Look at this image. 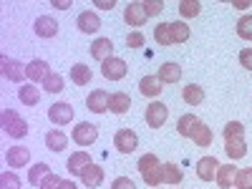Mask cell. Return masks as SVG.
I'll return each instance as SVG.
<instances>
[{
  "label": "cell",
  "instance_id": "obj_1",
  "mask_svg": "<svg viewBox=\"0 0 252 189\" xmlns=\"http://www.w3.org/2000/svg\"><path fill=\"white\" fill-rule=\"evenodd\" d=\"M136 166H139V172H141V179L149 184V187L164 184V179H161V161L157 159V154H144Z\"/></svg>",
  "mask_w": 252,
  "mask_h": 189
},
{
  "label": "cell",
  "instance_id": "obj_2",
  "mask_svg": "<svg viewBox=\"0 0 252 189\" xmlns=\"http://www.w3.org/2000/svg\"><path fill=\"white\" fill-rule=\"evenodd\" d=\"M0 124H3V131L13 139H23L28 136V121L20 116L15 109H5L3 116H0Z\"/></svg>",
  "mask_w": 252,
  "mask_h": 189
},
{
  "label": "cell",
  "instance_id": "obj_3",
  "mask_svg": "<svg viewBox=\"0 0 252 189\" xmlns=\"http://www.w3.org/2000/svg\"><path fill=\"white\" fill-rule=\"evenodd\" d=\"M144 119H146V124H149L152 129H161V126L166 124V119H169V106L161 103V101H152L149 109H146V114H144Z\"/></svg>",
  "mask_w": 252,
  "mask_h": 189
},
{
  "label": "cell",
  "instance_id": "obj_4",
  "mask_svg": "<svg viewBox=\"0 0 252 189\" xmlns=\"http://www.w3.org/2000/svg\"><path fill=\"white\" fill-rule=\"evenodd\" d=\"M101 73H103V78H109V81H121L126 73H129V66H126L124 58L111 56V58H106L101 63Z\"/></svg>",
  "mask_w": 252,
  "mask_h": 189
},
{
  "label": "cell",
  "instance_id": "obj_5",
  "mask_svg": "<svg viewBox=\"0 0 252 189\" xmlns=\"http://www.w3.org/2000/svg\"><path fill=\"white\" fill-rule=\"evenodd\" d=\"M73 106L68 101H58V103H53V106L48 109V119H51V124H56V126H66V124H71L73 121Z\"/></svg>",
  "mask_w": 252,
  "mask_h": 189
},
{
  "label": "cell",
  "instance_id": "obj_6",
  "mask_svg": "<svg viewBox=\"0 0 252 189\" xmlns=\"http://www.w3.org/2000/svg\"><path fill=\"white\" fill-rule=\"evenodd\" d=\"M71 139H73L78 146H91V144L98 139V126H94V124H89V121H81L76 129H73Z\"/></svg>",
  "mask_w": 252,
  "mask_h": 189
},
{
  "label": "cell",
  "instance_id": "obj_7",
  "mask_svg": "<svg viewBox=\"0 0 252 189\" xmlns=\"http://www.w3.org/2000/svg\"><path fill=\"white\" fill-rule=\"evenodd\" d=\"M114 146L121 152V154H131L136 146H139V136L134 129H119L116 136H114Z\"/></svg>",
  "mask_w": 252,
  "mask_h": 189
},
{
  "label": "cell",
  "instance_id": "obj_8",
  "mask_svg": "<svg viewBox=\"0 0 252 189\" xmlns=\"http://www.w3.org/2000/svg\"><path fill=\"white\" fill-rule=\"evenodd\" d=\"M0 66H3V76H5L8 81H13V83H20L23 78H28V76H26V66H23L20 61H15V58L3 56V58H0Z\"/></svg>",
  "mask_w": 252,
  "mask_h": 189
},
{
  "label": "cell",
  "instance_id": "obj_9",
  "mask_svg": "<svg viewBox=\"0 0 252 189\" xmlns=\"http://www.w3.org/2000/svg\"><path fill=\"white\" fill-rule=\"evenodd\" d=\"M109 101H111V94L103 91V89H98V91H91V94H89L86 106H89V111H94V114H106V111H109Z\"/></svg>",
  "mask_w": 252,
  "mask_h": 189
},
{
  "label": "cell",
  "instance_id": "obj_10",
  "mask_svg": "<svg viewBox=\"0 0 252 189\" xmlns=\"http://www.w3.org/2000/svg\"><path fill=\"white\" fill-rule=\"evenodd\" d=\"M146 10H144V3H129L124 8V20L129 23L131 28H141L144 23H146Z\"/></svg>",
  "mask_w": 252,
  "mask_h": 189
},
{
  "label": "cell",
  "instance_id": "obj_11",
  "mask_svg": "<svg viewBox=\"0 0 252 189\" xmlns=\"http://www.w3.org/2000/svg\"><path fill=\"white\" fill-rule=\"evenodd\" d=\"M5 161H8L10 169H23L31 161V149H26V146H10L8 154H5Z\"/></svg>",
  "mask_w": 252,
  "mask_h": 189
},
{
  "label": "cell",
  "instance_id": "obj_12",
  "mask_svg": "<svg viewBox=\"0 0 252 189\" xmlns=\"http://www.w3.org/2000/svg\"><path fill=\"white\" fill-rule=\"evenodd\" d=\"M217 169H220V161H217L215 157H202V159L197 161V177H199L202 182H215Z\"/></svg>",
  "mask_w": 252,
  "mask_h": 189
},
{
  "label": "cell",
  "instance_id": "obj_13",
  "mask_svg": "<svg viewBox=\"0 0 252 189\" xmlns=\"http://www.w3.org/2000/svg\"><path fill=\"white\" fill-rule=\"evenodd\" d=\"M33 31L38 38H56L58 33V23L51 18V15H38L35 23H33Z\"/></svg>",
  "mask_w": 252,
  "mask_h": 189
},
{
  "label": "cell",
  "instance_id": "obj_14",
  "mask_svg": "<svg viewBox=\"0 0 252 189\" xmlns=\"http://www.w3.org/2000/svg\"><path fill=\"white\" fill-rule=\"evenodd\" d=\"M89 51H91V58H96V61L103 63L106 58L114 56V43H111V38H96Z\"/></svg>",
  "mask_w": 252,
  "mask_h": 189
},
{
  "label": "cell",
  "instance_id": "obj_15",
  "mask_svg": "<svg viewBox=\"0 0 252 189\" xmlns=\"http://www.w3.org/2000/svg\"><path fill=\"white\" fill-rule=\"evenodd\" d=\"M51 73V68H48V63L43 61V58H35V61H31L28 66H26V76L31 78V83H43V78Z\"/></svg>",
  "mask_w": 252,
  "mask_h": 189
},
{
  "label": "cell",
  "instance_id": "obj_16",
  "mask_svg": "<svg viewBox=\"0 0 252 189\" xmlns=\"http://www.w3.org/2000/svg\"><path fill=\"white\" fill-rule=\"evenodd\" d=\"M76 23H78V31L81 33H98L101 31V18L96 13H91V10H83L78 15Z\"/></svg>",
  "mask_w": 252,
  "mask_h": 189
},
{
  "label": "cell",
  "instance_id": "obj_17",
  "mask_svg": "<svg viewBox=\"0 0 252 189\" xmlns=\"http://www.w3.org/2000/svg\"><path fill=\"white\" fill-rule=\"evenodd\" d=\"M164 83L159 81V76H144L141 81H139V91L146 96V98H157V96H161V89Z\"/></svg>",
  "mask_w": 252,
  "mask_h": 189
},
{
  "label": "cell",
  "instance_id": "obj_18",
  "mask_svg": "<svg viewBox=\"0 0 252 189\" xmlns=\"http://www.w3.org/2000/svg\"><path fill=\"white\" fill-rule=\"evenodd\" d=\"M81 182L86 184L89 189H96V187H101L103 184V169L98 164H89L86 169L81 172Z\"/></svg>",
  "mask_w": 252,
  "mask_h": 189
},
{
  "label": "cell",
  "instance_id": "obj_19",
  "mask_svg": "<svg viewBox=\"0 0 252 189\" xmlns=\"http://www.w3.org/2000/svg\"><path fill=\"white\" fill-rule=\"evenodd\" d=\"M89 164H94V161H91V154L81 149V152L71 154V159H68V164H66V166H68V172H71L73 177H81V172L86 169Z\"/></svg>",
  "mask_w": 252,
  "mask_h": 189
},
{
  "label": "cell",
  "instance_id": "obj_20",
  "mask_svg": "<svg viewBox=\"0 0 252 189\" xmlns=\"http://www.w3.org/2000/svg\"><path fill=\"white\" fill-rule=\"evenodd\" d=\"M235 177H237V166H232V164H220V169H217V177H215V182H217L222 189H232V184H235Z\"/></svg>",
  "mask_w": 252,
  "mask_h": 189
},
{
  "label": "cell",
  "instance_id": "obj_21",
  "mask_svg": "<svg viewBox=\"0 0 252 189\" xmlns=\"http://www.w3.org/2000/svg\"><path fill=\"white\" fill-rule=\"evenodd\" d=\"M192 141H194L197 146H202V149H207V146H212L215 134H212V129H209L204 121H199V124H197V129L192 131Z\"/></svg>",
  "mask_w": 252,
  "mask_h": 189
},
{
  "label": "cell",
  "instance_id": "obj_22",
  "mask_svg": "<svg viewBox=\"0 0 252 189\" xmlns=\"http://www.w3.org/2000/svg\"><path fill=\"white\" fill-rule=\"evenodd\" d=\"M18 98L23 106H35V103L40 101V89H35L33 83H23V86L18 89Z\"/></svg>",
  "mask_w": 252,
  "mask_h": 189
},
{
  "label": "cell",
  "instance_id": "obj_23",
  "mask_svg": "<svg viewBox=\"0 0 252 189\" xmlns=\"http://www.w3.org/2000/svg\"><path fill=\"white\" fill-rule=\"evenodd\" d=\"M46 146L51 152H63L68 146V136L63 134L61 129H51L48 134H46Z\"/></svg>",
  "mask_w": 252,
  "mask_h": 189
},
{
  "label": "cell",
  "instance_id": "obj_24",
  "mask_svg": "<svg viewBox=\"0 0 252 189\" xmlns=\"http://www.w3.org/2000/svg\"><path fill=\"white\" fill-rule=\"evenodd\" d=\"M182 98H184V103H189V106H199V103L204 101V89L197 86V83H189V86L182 89Z\"/></svg>",
  "mask_w": 252,
  "mask_h": 189
},
{
  "label": "cell",
  "instance_id": "obj_25",
  "mask_svg": "<svg viewBox=\"0 0 252 189\" xmlns=\"http://www.w3.org/2000/svg\"><path fill=\"white\" fill-rule=\"evenodd\" d=\"M109 109H111L114 114H126V111L131 109V96H129V94H124V91H116V94H111Z\"/></svg>",
  "mask_w": 252,
  "mask_h": 189
},
{
  "label": "cell",
  "instance_id": "obj_26",
  "mask_svg": "<svg viewBox=\"0 0 252 189\" xmlns=\"http://www.w3.org/2000/svg\"><path fill=\"white\" fill-rule=\"evenodd\" d=\"M197 124H199V119H197L194 114H184V116H179V121H177V131H179V136L192 139V131L197 129Z\"/></svg>",
  "mask_w": 252,
  "mask_h": 189
},
{
  "label": "cell",
  "instance_id": "obj_27",
  "mask_svg": "<svg viewBox=\"0 0 252 189\" xmlns=\"http://www.w3.org/2000/svg\"><path fill=\"white\" fill-rule=\"evenodd\" d=\"M71 81L76 83V86H89L91 83V68L86 66V63H76V66H71Z\"/></svg>",
  "mask_w": 252,
  "mask_h": 189
},
{
  "label": "cell",
  "instance_id": "obj_28",
  "mask_svg": "<svg viewBox=\"0 0 252 189\" xmlns=\"http://www.w3.org/2000/svg\"><path fill=\"white\" fill-rule=\"evenodd\" d=\"M224 152H227V157L232 161L242 159L247 154V141L245 139H229V141H224Z\"/></svg>",
  "mask_w": 252,
  "mask_h": 189
},
{
  "label": "cell",
  "instance_id": "obj_29",
  "mask_svg": "<svg viewBox=\"0 0 252 189\" xmlns=\"http://www.w3.org/2000/svg\"><path fill=\"white\" fill-rule=\"evenodd\" d=\"M161 179H164L166 184H179V182L184 179V172L179 169L177 164L166 161V164H161Z\"/></svg>",
  "mask_w": 252,
  "mask_h": 189
},
{
  "label": "cell",
  "instance_id": "obj_30",
  "mask_svg": "<svg viewBox=\"0 0 252 189\" xmlns=\"http://www.w3.org/2000/svg\"><path fill=\"white\" fill-rule=\"evenodd\" d=\"M182 78V68L177 66V63H164V66L159 68V81L161 83H177Z\"/></svg>",
  "mask_w": 252,
  "mask_h": 189
},
{
  "label": "cell",
  "instance_id": "obj_31",
  "mask_svg": "<svg viewBox=\"0 0 252 189\" xmlns=\"http://www.w3.org/2000/svg\"><path fill=\"white\" fill-rule=\"evenodd\" d=\"M48 174H51V166H48V164H43V161H38V164H33V166H31V172H28V182H31L33 187H40V182H43Z\"/></svg>",
  "mask_w": 252,
  "mask_h": 189
},
{
  "label": "cell",
  "instance_id": "obj_32",
  "mask_svg": "<svg viewBox=\"0 0 252 189\" xmlns=\"http://www.w3.org/2000/svg\"><path fill=\"white\" fill-rule=\"evenodd\" d=\"M154 40L159 46H172L174 43V40H172V26L169 23H159L154 28Z\"/></svg>",
  "mask_w": 252,
  "mask_h": 189
},
{
  "label": "cell",
  "instance_id": "obj_33",
  "mask_svg": "<svg viewBox=\"0 0 252 189\" xmlns=\"http://www.w3.org/2000/svg\"><path fill=\"white\" fill-rule=\"evenodd\" d=\"M199 10H202V3H199V0H182V3H179L182 18H197Z\"/></svg>",
  "mask_w": 252,
  "mask_h": 189
},
{
  "label": "cell",
  "instance_id": "obj_34",
  "mask_svg": "<svg viewBox=\"0 0 252 189\" xmlns=\"http://www.w3.org/2000/svg\"><path fill=\"white\" fill-rule=\"evenodd\" d=\"M172 26V40L174 43H187L189 40V28H187V23H182V20H174V23H169Z\"/></svg>",
  "mask_w": 252,
  "mask_h": 189
},
{
  "label": "cell",
  "instance_id": "obj_35",
  "mask_svg": "<svg viewBox=\"0 0 252 189\" xmlns=\"http://www.w3.org/2000/svg\"><path fill=\"white\" fill-rule=\"evenodd\" d=\"M43 89L48 91V94H61L63 91V76H58V73H48L46 78H43Z\"/></svg>",
  "mask_w": 252,
  "mask_h": 189
},
{
  "label": "cell",
  "instance_id": "obj_36",
  "mask_svg": "<svg viewBox=\"0 0 252 189\" xmlns=\"http://www.w3.org/2000/svg\"><path fill=\"white\" fill-rule=\"evenodd\" d=\"M235 189H252V166L237 169V177H235Z\"/></svg>",
  "mask_w": 252,
  "mask_h": 189
},
{
  "label": "cell",
  "instance_id": "obj_37",
  "mask_svg": "<svg viewBox=\"0 0 252 189\" xmlns=\"http://www.w3.org/2000/svg\"><path fill=\"white\" fill-rule=\"evenodd\" d=\"M222 134H224V141H229V139H245V126L240 121H229Z\"/></svg>",
  "mask_w": 252,
  "mask_h": 189
},
{
  "label": "cell",
  "instance_id": "obj_38",
  "mask_svg": "<svg viewBox=\"0 0 252 189\" xmlns=\"http://www.w3.org/2000/svg\"><path fill=\"white\" fill-rule=\"evenodd\" d=\"M237 35L242 40H252V15H242L237 20Z\"/></svg>",
  "mask_w": 252,
  "mask_h": 189
},
{
  "label": "cell",
  "instance_id": "obj_39",
  "mask_svg": "<svg viewBox=\"0 0 252 189\" xmlns=\"http://www.w3.org/2000/svg\"><path fill=\"white\" fill-rule=\"evenodd\" d=\"M0 189H20V179L15 172H3L0 174Z\"/></svg>",
  "mask_w": 252,
  "mask_h": 189
},
{
  "label": "cell",
  "instance_id": "obj_40",
  "mask_svg": "<svg viewBox=\"0 0 252 189\" xmlns=\"http://www.w3.org/2000/svg\"><path fill=\"white\" fill-rule=\"evenodd\" d=\"M144 10H146V15H159L161 10H164V3L161 0H144Z\"/></svg>",
  "mask_w": 252,
  "mask_h": 189
},
{
  "label": "cell",
  "instance_id": "obj_41",
  "mask_svg": "<svg viewBox=\"0 0 252 189\" xmlns=\"http://www.w3.org/2000/svg\"><path fill=\"white\" fill-rule=\"evenodd\" d=\"M144 33H139V31H134V33H129V35H126V46H129V48H141L144 46Z\"/></svg>",
  "mask_w": 252,
  "mask_h": 189
},
{
  "label": "cell",
  "instance_id": "obj_42",
  "mask_svg": "<svg viewBox=\"0 0 252 189\" xmlns=\"http://www.w3.org/2000/svg\"><path fill=\"white\" fill-rule=\"evenodd\" d=\"M61 182H63V179H61L58 174H53V172H51L43 182H40V187H38V189H58V187H61Z\"/></svg>",
  "mask_w": 252,
  "mask_h": 189
},
{
  "label": "cell",
  "instance_id": "obj_43",
  "mask_svg": "<svg viewBox=\"0 0 252 189\" xmlns=\"http://www.w3.org/2000/svg\"><path fill=\"white\" fill-rule=\"evenodd\" d=\"M111 189H136V184L129 179V177H116L111 182Z\"/></svg>",
  "mask_w": 252,
  "mask_h": 189
},
{
  "label": "cell",
  "instance_id": "obj_44",
  "mask_svg": "<svg viewBox=\"0 0 252 189\" xmlns=\"http://www.w3.org/2000/svg\"><path fill=\"white\" fill-rule=\"evenodd\" d=\"M240 63H242V68L252 71V48H242L240 51Z\"/></svg>",
  "mask_w": 252,
  "mask_h": 189
},
{
  "label": "cell",
  "instance_id": "obj_45",
  "mask_svg": "<svg viewBox=\"0 0 252 189\" xmlns=\"http://www.w3.org/2000/svg\"><path fill=\"white\" fill-rule=\"evenodd\" d=\"M94 5L101 8V10H111L114 8V0H94Z\"/></svg>",
  "mask_w": 252,
  "mask_h": 189
},
{
  "label": "cell",
  "instance_id": "obj_46",
  "mask_svg": "<svg viewBox=\"0 0 252 189\" xmlns=\"http://www.w3.org/2000/svg\"><path fill=\"white\" fill-rule=\"evenodd\" d=\"M51 5L58 8V10H68V8H71V0H53Z\"/></svg>",
  "mask_w": 252,
  "mask_h": 189
},
{
  "label": "cell",
  "instance_id": "obj_47",
  "mask_svg": "<svg viewBox=\"0 0 252 189\" xmlns=\"http://www.w3.org/2000/svg\"><path fill=\"white\" fill-rule=\"evenodd\" d=\"M250 0H232V8H250Z\"/></svg>",
  "mask_w": 252,
  "mask_h": 189
},
{
  "label": "cell",
  "instance_id": "obj_48",
  "mask_svg": "<svg viewBox=\"0 0 252 189\" xmlns=\"http://www.w3.org/2000/svg\"><path fill=\"white\" fill-rule=\"evenodd\" d=\"M58 189H78V187H76V184H73V182H71V179H63V182H61V187H58Z\"/></svg>",
  "mask_w": 252,
  "mask_h": 189
}]
</instances>
